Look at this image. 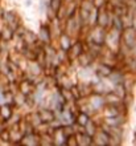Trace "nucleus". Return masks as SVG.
<instances>
[{"mask_svg": "<svg viewBox=\"0 0 136 146\" xmlns=\"http://www.w3.org/2000/svg\"><path fill=\"white\" fill-rule=\"evenodd\" d=\"M49 5H50V8H52L54 12H57L58 9H60V7H61V0H50Z\"/></svg>", "mask_w": 136, "mask_h": 146, "instance_id": "f257e3e1", "label": "nucleus"}, {"mask_svg": "<svg viewBox=\"0 0 136 146\" xmlns=\"http://www.w3.org/2000/svg\"><path fill=\"white\" fill-rule=\"evenodd\" d=\"M115 92H116V94L119 97H123V96H124V88H123V85L118 82V85L115 86Z\"/></svg>", "mask_w": 136, "mask_h": 146, "instance_id": "f03ea898", "label": "nucleus"}, {"mask_svg": "<svg viewBox=\"0 0 136 146\" xmlns=\"http://www.w3.org/2000/svg\"><path fill=\"white\" fill-rule=\"evenodd\" d=\"M114 23H115V28H116L118 31H122V29H123V21H122L119 17H116Z\"/></svg>", "mask_w": 136, "mask_h": 146, "instance_id": "7ed1b4c3", "label": "nucleus"}, {"mask_svg": "<svg viewBox=\"0 0 136 146\" xmlns=\"http://www.w3.org/2000/svg\"><path fill=\"white\" fill-rule=\"evenodd\" d=\"M78 121H79L81 123H82L83 126L86 125L87 122H89V117L87 115H85V114H82V115H79V118H78Z\"/></svg>", "mask_w": 136, "mask_h": 146, "instance_id": "20e7f679", "label": "nucleus"}]
</instances>
